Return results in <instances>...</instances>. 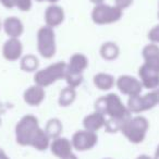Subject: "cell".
Segmentation results:
<instances>
[{"instance_id":"obj_38","label":"cell","mask_w":159,"mask_h":159,"mask_svg":"<svg viewBox=\"0 0 159 159\" xmlns=\"http://www.w3.org/2000/svg\"><path fill=\"white\" fill-rule=\"evenodd\" d=\"M104 159H113V158H110V157H107V158H104Z\"/></svg>"},{"instance_id":"obj_20","label":"cell","mask_w":159,"mask_h":159,"mask_svg":"<svg viewBox=\"0 0 159 159\" xmlns=\"http://www.w3.org/2000/svg\"><path fill=\"white\" fill-rule=\"evenodd\" d=\"M99 55L105 61H115L120 55V48L115 42H106L100 46Z\"/></svg>"},{"instance_id":"obj_32","label":"cell","mask_w":159,"mask_h":159,"mask_svg":"<svg viewBox=\"0 0 159 159\" xmlns=\"http://www.w3.org/2000/svg\"><path fill=\"white\" fill-rule=\"evenodd\" d=\"M152 159H159V144L157 145L156 150H155V154H154V157H152Z\"/></svg>"},{"instance_id":"obj_28","label":"cell","mask_w":159,"mask_h":159,"mask_svg":"<svg viewBox=\"0 0 159 159\" xmlns=\"http://www.w3.org/2000/svg\"><path fill=\"white\" fill-rule=\"evenodd\" d=\"M0 5L8 10L16 9V0H0Z\"/></svg>"},{"instance_id":"obj_25","label":"cell","mask_w":159,"mask_h":159,"mask_svg":"<svg viewBox=\"0 0 159 159\" xmlns=\"http://www.w3.org/2000/svg\"><path fill=\"white\" fill-rule=\"evenodd\" d=\"M147 38H148V40H149V43L159 45V23L155 25V26H152V29L148 31Z\"/></svg>"},{"instance_id":"obj_17","label":"cell","mask_w":159,"mask_h":159,"mask_svg":"<svg viewBox=\"0 0 159 159\" xmlns=\"http://www.w3.org/2000/svg\"><path fill=\"white\" fill-rule=\"evenodd\" d=\"M106 121H107L106 117L102 113L94 110L93 112L89 113V115H86L83 118V121H82L83 129H85L87 131H91V132L97 133L102 129H105Z\"/></svg>"},{"instance_id":"obj_39","label":"cell","mask_w":159,"mask_h":159,"mask_svg":"<svg viewBox=\"0 0 159 159\" xmlns=\"http://www.w3.org/2000/svg\"><path fill=\"white\" fill-rule=\"evenodd\" d=\"M0 125H1V118H0Z\"/></svg>"},{"instance_id":"obj_31","label":"cell","mask_w":159,"mask_h":159,"mask_svg":"<svg viewBox=\"0 0 159 159\" xmlns=\"http://www.w3.org/2000/svg\"><path fill=\"white\" fill-rule=\"evenodd\" d=\"M135 159H152V157H150L149 155L142 154V155H139V156H137Z\"/></svg>"},{"instance_id":"obj_2","label":"cell","mask_w":159,"mask_h":159,"mask_svg":"<svg viewBox=\"0 0 159 159\" xmlns=\"http://www.w3.org/2000/svg\"><path fill=\"white\" fill-rule=\"evenodd\" d=\"M94 108L95 111L102 113L107 120H113L122 123L132 116L121 97L116 93H108L100 96L96 99Z\"/></svg>"},{"instance_id":"obj_3","label":"cell","mask_w":159,"mask_h":159,"mask_svg":"<svg viewBox=\"0 0 159 159\" xmlns=\"http://www.w3.org/2000/svg\"><path fill=\"white\" fill-rule=\"evenodd\" d=\"M149 130V121L141 115L131 116L123 123L120 132L132 144H141L145 141Z\"/></svg>"},{"instance_id":"obj_13","label":"cell","mask_w":159,"mask_h":159,"mask_svg":"<svg viewBox=\"0 0 159 159\" xmlns=\"http://www.w3.org/2000/svg\"><path fill=\"white\" fill-rule=\"evenodd\" d=\"M49 150L55 157L59 159H63L64 157L72 154L74 149H73L71 139L64 136H59L57 139H51Z\"/></svg>"},{"instance_id":"obj_18","label":"cell","mask_w":159,"mask_h":159,"mask_svg":"<svg viewBox=\"0 0 159 159\" xmlns=\"http://www.w3.org/2000/svg\"><path fill=\"white\" fill-rule=\"evenodd\" d=\"M142 57L144 64L159 71V45L152 43L145 45L142 49Z\"/></svg>"},{"instance_id":"obj_9","label":"cell","mask_w":159,"mask_h":159,"mask_svg":"<svg viewBox=\"0 0 159 159\" xmlns=\"http://www.w3.org/2000/svg\"><path fill=\"white\" fill-rule=\"evenodd\" d=\"M116 87L122 95L128 96V97L139 95L144 89L139 77L132 76L129 74H123L117 77L116 79Z\"/></svg>"},{"instance_id":"obj_29","label":"cell","mask_w":159,"mask_h":159,"mask_svg":"<svg viewBox=\"0 0 159 159\" xmlns=\"http://www.w3.org/2000/svg\"><path fill=\"white\" fill-rule=\"evenodd\" d=\"M36 2H39V3H42V2H47V3H49V5H55V3H57L58 1H60V0H35Z\"/></svg>"},{"instance_id":"obj_4","label":"cell","mask_w":159,"mask_h":159,"mask_svg":"<svg viewBox=\"0 0 159 159\" xmlns=\"http://www.w3.org/2000/svg\"><path fill=\"white\" fill-rule=\"evenodd\" d=\"M66 72V62L64 61H57L55 63H51L47 66L46 68L38 69L34 73V84L39 85V86L49 87L52 84L57 83L58 81L64 80Z\"/></svg>"},{"instance_id":"obj_19","label":"cell","mask_w":159,"mask_h":159,"mask_svg":"<svg viewBox=\"0 0 159 159\" xmlns=\"http://www.w3.org/2000/svg\"><path fill=\"white\" fill-rule=\"evenodd\" d=\"M93 84L102 92H109L116 86V79L112 74L106 72H98L94 75Z\"/></svg>"},{"instance_id":"obj_36","label":"cell","mask_w":159,"mask_h":159,"mask_svg":"<svg viewBox=\"0 0 159 159\" xmlns=\"http://www.w3.org/2000/svg\"><path fill=\"white\" fill-rule=\"evenodd\" d=\"M157 18L159 20V1H158V10H157Z\"/></svg>"},{"instance_id":"obj_22","label":"cell","mask_w":159,"mask_h":159,"mask_svg":"<svg viewBox=\"0 0 159 159\" xmlns=\"http://www.w3.org/2000/svg\"><path fill=\"white\" fill-rule=\"evenodd\" d=\"M44 130L51 139H57L59 136H62L61 134L63 132V124H62L61 120L58 118H51L46 122Z\"/></svg>"},{"instance_id":"obj_10","label":"cell","mask_w":159,"mask_h":159,"mask_svg":"<svg viewBox=\"0 0 159 159\" xmlns=\"http://www.w3.org/2000/svg\"><path fill=\"white\" fill-rule=\"evenodd\" d=\"M137 75L143 85V89H146L148 91H155L159 87V71L149 68L143 63L139 68Z\"/></svg>"},{"instance_id":"obj_5","label":"cell","mask_w":159,"mask_h":159,"mask_svg":"<svg viewBox=\"0 0 159 159\" xmlns=\"http://www.w3.org/2000/svg\"><path fill=\"white\" fill-rule=\"evenodd\" d=\"M36 47L37 52L44 59H52L57 52L55 30L44 25L39 27L36 33Z\"/></svg>"},{"instance_id":"obj_30","label":"cell","mask_w":159,"mask_h":159,"mask_svg":"<svg viewBox=\"0 0 159 159\" xmlns=\"http://www.w3.org/2000/svg\"><path fill=\"white\" fill-rule=\"evenodd\" d=\"M0 159H10V157L7 155V152L3 149H1V148H0Z\"/></svg>"},{"instance_id":"obj_24","label":"cell","mask_w":159,"mask_h":159,"mask_svg":"<svg viewBox=\"0 0 159 159\" xmlns=\"http://www.w3.org/2000/svg\"><path fill=\"white\" fill-rule=\"evenodd\" d=\"M84 76L79 74H72V73L66 72V76H64V81L66 83V86L73 87V89H77L80 85L83 83Z\"/></svg>"},{"instance_id":"obj_15","label":"cell","mask_w":159,"mask_h":159,"mask_svg":"<svg viewBox=\"0 0 159 159\" xmlns=\"http://www.w3.org/2000/svg\"><path fill=\"white\" fill-rule=\"evenodd\" d=\"M89 61L86 55L82 52H75L70 57L69 62H66V72L83 75L89 68Z\"/></svg>"},{"instance_id":"obj_34","label":"cell","mask_w":159,"mask_h":159,"mask_svg":"<svg viewBox=\"0 0 159 159\" xmlns=\"http://www.w3.org/2000/svg\"><path fill=\"white\" fill-rule=\"evenodd\" d=\"M92 3H94V5H99V3H102V2H105V0H89Z\"/></svg>"},{"instance_id":"obj_12","label":"cell","mask_w":159,"mask_h":159,"mask_svg":"<svg viewBox=\"0 0 159 159\" xmlns=\"http://www.w3.org/2000/svg\"><path fill=\"white\" fill-rule=\"evenodd\" d=\"M64 19H66V13H64L63 8L57 3L49 5L45 10V25L51 27V29L55 30L56 27L60 26L64 22Z\"/></svg>"},{"instance_id":"obj_7","label":"cell","mask_w":159,"mask_h":159,"mask_svg":"<svg viewBox=\"0 0 159 159\" xmlns=\"http://www.w3.org/2000/svg\"><path fill=\"white\" fill-rule=\"evenodd\" d=\"M156 106H158V95L156 89L149 91L144 95L139 94L129 97L126 102V107L131 115H141L145 111L152 110Z\"/></svg>"},{"instance_id":"obj_37","label":"cell","mask_w":159,"mask_h":159,"mask_svg":"<svg viewBox=\"0 0 159 159\" xmlns=\"http://www.w3.org/2000/svg\"><path fill=\"white\" fill-rule=\"evenodd\" d=\"M2 30V22H1V20H0V31Z\"/></svg>"},{"instance_id":"obj_23","label":"cell","mask_w":159,"mask_h":159,"mask_svg":"<svg viewBox=\"0 0 159 159\" xmlns=\"http://www.w3.org/2000/svg\"><path fill=\"white\" fill-rule=\"evenodd\" d=\"M76 99V89L66 86L62 89L58 96V104L60 107H69Z\"/></svg>"},{"instance_id":"obj_35","label":"cell","mask_w":159,"mask_h":159,"mask_svg":"<svg viewBox=\"0 0 159 159\" xmlns=\"http://www.w3.org/2000/svg\"><path fill=\"white\" fill-rule=\"evenodd\" d=\"M156 92H157V95H158V106H159V87L156 89Z\"/></svg>"},{"instance_id":"obj_21","label":"cell","mask_w":159,"mask_h":159,"mask_svg":"<svg viewBox=\"0 0 159 159\" xmlns=\"http://www.w3.org/2000/svg\"><path fill=\"white\" fill-rule=\"evenodd\" d=\"M19 61H20V68L23 72L35 73L39 69V59L33 53L23 55Z\"/></svg>"},{"instance_id":"obj_14","label":"cell","mask_w":159,"mask_h":159,"mask_svg":"<svg viewBox=\"0 0 159 159\" xmlns=\"http://www.w3.org/2000/svg\"><path fill=\"white\" fill-rule=\"evenodd\" d=\"M46 98V91L39 85L33 84L23 92V100L27 106L38 107L44 102Z\"/></svg>"},{"instance_id":"obj_26","label":"cell","mask_w":159,"mask_h":159,"mask_svg":"<svg viewBox=\"0 0 159 159\" xmlns=\"http://www.w3.org/2000/svg\"><path fill=\"white\" fill-rule=\"evenodd\" d=\"M33 7V0H16V8L21 12H29Z\"/></svg>"},{"instance_id":"obj_6","label":"cell","mask_w":159,"mask_h":159,"mask_svg":"<svg viewBox=\"0 0 159 159\" xmlns=\"http://www.w3.org/2000/svg\"><path fill=\"white\" fill-rule=\"evenodd\" d=\"M123 16V10L115 5H107L102 2L94 6L91 19L96 25H109L117 23Z\"/></svg>"},{"instance_id":"obj_33","label":"cell","mask_w":159,"mask_h":159,"mask_svg":"<svg viewBox=\"0 0 159 159\" xmlns=\"http://www.w3.org/2000/svg\"><path fill=\"white\" fill-rule=\"evenodd\" d=\"M63 159H79V158H77V156L74 154V152H72V154H70V155H69V156L64 157Z\"/></svg>"},{"instance_id":"obj_8","label":"cell","mask_w":159,"mask_h":159,"mask_svg":"<svg viewBox=\"0 0 159 159\" xmlns=\"http://www.w3.org/2000/svg\"><path fill=\"white\" fill-rule=\"evenodd\" d=\"M71 142H72V146L74 150L81 152H87V150L93 149L97 145L98 135L97 133L83 129V130H79L74 132Z\"/></svg>"},{"instance_id":"obj_1","label":"cell","mask_w":159,"mask_h":159,"mask_svg":"<svg viewBox=\"0 0 159 159\" xmlns=\"http://www.w3.org/2000/svg\"><path fill=\"white\" fill-rule=\"evenodd\" d=\"M16 141L20 146L32 147L38 152L49 149L51 139L40 128L37 117L34 115H25L21 118L14 128Z\"/></svg>"},{"instance_id":"obj_16","label":"cell","mask_w":159,"mask_h":159,"mask_svg":"<svg viewBox=\"0 0 159 159\" xmlns=\"http://www.w3.org/2000/svg\"><path fill=\"white\" fill-rule=\"evenodd\" d=\"M2 30L8 38H20L24 33V24L18 16H8L2 21Z\"/></svg>"},{"instance_id":"obj_11","label":"cell","mask_w":159,"mask_h":159,"mask_svg":"<svg viewBox=\"0 0 159 159\" xmlns=\"http://www.w3.org/2000/svg\"><path fill=\"white\" fill-rule=\"evenodd\" d=\"M23 56V44L20 38H8L2 46V57L9 62H16Z\"/></svg>"},{"instance_id":"obj_27","label":"cell","mask_w":159,"mask_h":159,"mask_svg":"<svg viewBox=\"0 0 159 159\" xmlns=\"http://www.w3.org/2000/svg\"><path fill=\"white\" fill-rule=\"evenodd\" d=\"M134 0H115V6L120 8L121 10H125L132 6Z\"/></svg>"}]
</instances>
